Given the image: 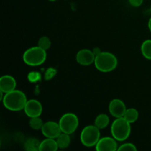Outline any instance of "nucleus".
Here are the masks:
<instances>
[{
  "mask_svg": "<svg viewBox=\"0 0 151 151\" xmlns=\"http://www.w3.org/2000/svg\"><path fill=\"white\" fill-rule=\"evenodd\" d=\"M2 102L4 107L8 110L19 111L24 109L27 100L24 93L15 89L5 94L2 98Z\"/></svg>",
  "mask_w": 151,
  "mask_h": 151,
  "instance_id": "obj_1",
  "label": "nucleus"
},
{
  "mask_svg": "<svg viewBox=\"0 0 151 151\" xmlns=\"http://www.w3.org/2000/svg\"><path fill=\"white\" fill-rule=\"evenodd\" d=\"M116 56L109 52H101L95 57L94 65L97 70L102 72H109L116 69L117 66Z\"/></svg>",
  "mask_w": 151,
  "mask_h": 151,
  "instance_id": "obj_2",
  "label": "nucleus"
},
{
  "mask_svg": "<svg viewBox=\"0 0 151 151\" xmlns=\"http://www.w3.org/2000/svg\"><path fill=\"white\" fill-rule=\"evenodd\" d=\"M131 123L124 117L116 118L111 127L112 137L119 142L125 141L131 134Z\"/></svg>",
  "mask_w": 151,
  "mask_h": 151,
  "instance_id": "obj_3",
  "label": "nucleus"
},
{
  "mask_svg": "<svg viewBox=\"0 0 151 151\" xmlns=\"http://www.w3.org/2000/svg\"><path fill=\"white\" fill-rule=\"evenodd\" d=\"M47 58L46 50L40 47H33L28 49L23 55V60L26 64L36 66L44 63Z\"/></svg>",
  "mask_w": 151,
  "mask_h": 151,
  "instance_id": "obj_4",
  "label": "nucleus"
},
{
  "mask_svg": "<svg viewBox=\"0 0 151 151\" xmlns=\"http://www.w3.org/2000/svg\"><path fill=\"white\" fill-rule=\"evenodd\" d=\"M100 129L94 125H88L83 129L81 134V143L88 147H93L97 145L100 140Z\"/></svg>",
  "mask_w": 151,
  "mask_h": 151,
  "instance_id": "obj_5",
  "label": "nucleus"
},
{
  "mask_svg": "<svg viewBox=\"0 0 151 151\" xmlns=\"http://www.w3.org/2000/svg\"><path fill=\"white\" fill-rule=\"evenodd\" d=\"M59 125L61 128L62 133L72 134L75 132L79 125L78 116L72 113L63 114L59 121Z\"/></svg>",
  "mask_w": 151,
  "mask_h": 151,
  "instance_id": "obj_6",
  "label": "nucleus"
},
{
  "mask_svg": "<svg viewBox=\"0 0 151 151\" xmlns=\"http://www.w3.org/2000/svg\"><path fill=\"white\" fill-rule=\"evenodd\" d=\"M41 132L44 137L52 139H57L62 134L59 123L53 121H49L44 123L41 128Z\"/></svg>",
  "mask_w": 151,
  "mask_h": 151,
  "instance_id": "obj_7",
  "label": "nucleus"
},
{
  "mask_svg": "<svg viewBox=\"0 0 151 151\" xmlns=\"http://www.w3.org/2000/svg\"><path fill=\"white\" fill-rule=\"evenodd\" d=\"M24 110L27 116L29 117L32 118L35 117V116H40L42 114V105L39 101L36 100H29L27 102Z\"/></svg>",
  "mask_w": 151,
  "mask_h": 151,
  "instance_id": "obj_8",
  "label": "nucleus"
},
{
  "mask_svg": "<svg viewBox=\"0 0 151 151\" xmlns=\"http://www.w3.org/2000/svg\"><path fill=\"white\" fill-rule=\"evenodd\" d=\"M109 109L111 114L115 118L123 117L127 109L125 103L119 99L112 100L109 104Z\"/></svg>",
  "mask_w": 151,
  "mask_h": 151,
  "instance_id": "obj_9",
  "label": "nucleus"
},
{
  "mask_svg": "<svg viewBox=\"0 0 151 151\" xmlns=\"http://www.w3.org/2000/svg\"><path fill=\"white\" fill-rule=\"evenodd\" d=\"M95 55L93 51H91L87 49L81 50L77 53L76 60L79 64L83 66H88L94 63L95 60Z\"/></svg>",
  "mask_w": 151,
  "mask_h": 151,
  "instance_id": "obj_10",
  "label": "nucleus"
},
{
  "mask_svg": "<svg viewBox=\"0 0 151 151\" xmlns=\"http://www.w3.org/2000/svg\"><path fill=\"white\" fill-rule=\"evenodd\" d=\"M115 139L111 137H103L100 139L96 145L97 151H115L118 149Z\"/></svg>",
  "mask_w": 151,
  "mask_h": 151,
  "instance_id": "obj_11",
  "label": "nucleus"
},
{
  "mask_svg": "<svg viewBox=\"0 0 151 151\" xmlns=\"http://www.w3.org/2000/svg\"><path fill=\"white\" fill-rule=\"evenodd\" d=\"M16 86V81L10 75H4L0 78V91L4 94L15 90Z\"/></svg>",
  "mask_w": 151,
  "mask_h": 151,
  "instance_id": "obj_12",
  "label": "nucleus"
},
{
  "mask_svg": "<svg viewBox=\"0 0 151 151\" xmlns=\"http://www.w3.org/2000/svg\"><path fill=\"white\" fill-rule=\"evenodd\" d=\"M58 149L57 141L55 139L47 138L40 144L39 151H56Z\"/></svg>",
  "mask_w": 151,
  "mask_h": 151,
  "instance_id": "obj_13",
  "label": "nucleus"
},
{
  "mask_svg": "<svg viewBox=\"0 0 151 151\" xmlns=\"http://www.w3.org/2000/svg\"><path fill=\"white\" fill-rule=\"evenodd\" d=\"M56 141H57L58 148L65 149L67 148L69 146V145H70L71 139L70 137H69V134L62 133V134L56 139Z\"/></svg>",
  "mask_w": 151,
  "mask_h": 151,
  "instance_id": "obj_14",
  "label": "nucleus"
},
{
  "mask_svg": "<svg viewBox=\"0 0 151 151\" xmlns=\"http://www.w3.org/2000/svg\"><path fill=\"white\" fill-rule=\"evenodd\" d=\"M109 123V117L108 115L101 114L96 117L94 121V125L97 127L100 130L104 129L108 126Z\"/></svg>",
  "mask_w": 151,
  "mask_h": 151,
  "instance_id": "obj_15",
  "label": "nucleus"
},
{
  "mask_svg": "<svg viewBox=\"0 0 151 151\" xmlns=\"http://www.w3.org/2000/svg\"><path fill=\"white\" fill-rule=\"evenodd\" d=\"M40 142L37 139H28L24 143V148L27 151H39Z\"/></svg>",
  "mask_w": 151,
  "mask_h": 151,
  "instance_id": "obj_16",
  "label": "nucleus"
},
{
  "mask_svg": "<svg viewBox=\"0 0 151 151\" xmlns=\"http://www.w3.org/2000/svg\"><path fill=\"white\" fill-rule=\"evenodd\" d=\"M123 117L130 123L135 122L139 117V112L136 109H126Z\"/></svg>",
  "mask_w": 151,
  "mask_h": 151,
  "instance_id": "obj_17",
  "label": "nucleus"
},
{
  "mask_svg": "<svg viewBox=\"0 0 151 151\" xmlns=\"http://www.w3.org/2000/svg\"><path fill=\"white\" fill-rule=\"evenodd\" d=\"M141 51L145 58L151 60V40L147 39L142 43L141 46Z\"/></svg>",
  "mask_w": 151,
  "mask_h": 151,
  "instance_id": "obj_18",
  "label": "nucleus"
},
{
  "mask_svg": "<svg viewBox=\"0 0 151 151\" xmlns=\"http://www.w3.org/2000/svg\"><path fill=\"white\" fill-rule=\"evenodd\" d=\"M29 126L33 130H41L44 122L42 119L40 118V116H35V117H32L29 120Z\"/></svg>",
  "mask_w": 151,
  "mask_h": 151,
  "instance_id": "obj_19",
  "label": "nucleus"
},
{
  "mask_svg": "<svg viewBox=\"0 0 151 151\" xmlns=\"http://www.w3.org/2000/svg\"><path fill=\"white\" fill-rule=\"evenodd\" d=\"M38 46L41 47V48H42L43 50L47 51L51 47V41H50V39L48 37L43 36L40 38V39L38 40Z\"/></svg>",
  "mask_w": 151,
  "mask_h": 151,
  "instance_id": "obj_20",
  "label": "nucleus"
},
{
  "mask_svg": "<svg viewBox=\"0 0 151 151\" xmlns=\"http://www.w3.org/2000/svg\"><path fill=\"white\" fill-rule=\"evenodd\" d=\"M27 79L30 83H37L41 81V75L38 72H31L28 74Z\"/></svg>",
  "mask_w": 151,
  "mask_h": 151,
  "instance_id": "obj_21",
  "label": "nucleus"
},
{
  "mask_svg": "<svg viewBox=\"0 0 151 151\" xmlns=\"http://www.w3.org/2000/svg\"><path fill=\"white\" fill-rule=\"evenodd\" d=\"M119 151H137V148L132 143H125L117 149Z\"/></svg>",
  "mask_w": 151,
  "mask_h": 151,
  "instance_id": "obj_22",
  "label": "nucleus"
},
{
  "mask_svg": "<svg viewBox=\"0 0 151 151\" xmlns=\"http://www.w3.org/2000/svg\"><path fill=\"white\" fill-rule=\"evenodd\" d=\"M56 74H57V70H56L55 68H49L45 72L44 79H45L46 81H50V80H51L52 78H53L55 76Z\"/></svg>",
  "mask_w": 151,
  "mask_h": 151,
  "instance_id": "obj_23",
  "label": "nucleus"
},
{
  "mask_svg": "<svg viewBox=\"0 0 151 151\" xmlns=\"http://www.w3.org/2000/svg\"><path fill=\"white\" fill-rule=\"evenodd\" d=\"M129 3L134 7H139L143 2V0H128Z\"/></svg>",
  "mask_w": 151,
  "mask_h": 151,
  "instance_id": "obj_24",
  "label": "nucleus"
},
{
  "mask_svg": "<svg viewBox=\"0 0 151 151\" xmlns=\"http://www.w3.org/2000/svg\"><path fill=\"white\" fill-rule=\"evenodd\" d=\"M93 52H94V54L95 55V56H97L101 52V50H100V48H98V47H95V48L93 50Z\"/></svg>",
  "mask_w": 151,
  "mask_h": 151,
  "instance_id": "obj_25",
  "label": "nucleus"
},
{
  "mask_svg": "<svg viewBox=\"0 0 151 151\" xmlns=\"http://www.w3.org/2000/svg\"><path fill=\"white\" fill-rule=\"evenodd\" d=\"M148 27H149V29H150V31L151 32V18L150 19H149V22H148Z\"/></svg>",
  "mask_w": 151,
  "mask_h": 151,
  "instance_id": "obj_26",
  "label": "nucleus"
},
{
  "mask_svg": "<svg viewBox=\"0 0 151 151\" xmlns=\"http://www.w3.org/2000/svg\"><path fill=\"white\" fill-rule=\"evenodd\" d=\"M49 1H56V0H49Z\"/></svg>",
  "mask_w": 151,
  "mask_h": 151,
  "instance_id": "obj_27",
  "label": "nucleus"
},
{
  "mask_svg": "<svg viewBox=\"0 0 151 151\" xmlns=\"http://www.w3.org/2000/svg\"><path fill=\"white\" fill-rule=\"evenodd\" d=\"M150 12H151V7H150Z\"/></svg>",
  "mask_w": 151,
  "mask_h": 151,
  "instance_id": "obj_28",
  "label": "nucleus"
}]
</instances>
